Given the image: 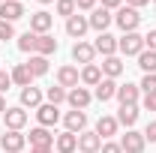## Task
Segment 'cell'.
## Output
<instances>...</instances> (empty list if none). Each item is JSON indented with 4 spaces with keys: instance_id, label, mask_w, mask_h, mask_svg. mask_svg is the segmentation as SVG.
<instances>
[{
    "instance_id": "6da1fadb",
    "label": "cell",
    "mask_w": 156,
    "mask_h": 153,
    "mask_svg": "<svg viewBox=\"0 0 156 153\" xmlns=\"http://www.w3.org/2000/svg\"><path fill=\"white\" fill-rule=\"evenodd\" d=\"M117 51H123L126 57H138L141 51H144V36L141 33H123V36L117 39Z\"/></svg>"
},
{
    "instance_id": "7a4b0ae2",
    "label": "cell",
    "mask_w": 156,
    "mask_h": 153,
    "mask_svg": "<svg viewBox=\"0 0 156 153\" xmlns=\"http://www.w3.org/2000/svg\"><path fill=\"white\" fill-rule=\"evenodd\" d=\"M114 21H117V27H120L123 33H135L138 24H141V15H138V9H132V6H120Z\"/></svg>"
},
{
    "instance_id": "3957f363",
    "label": "cell",
    "mask_w": 156,
    "mask_h": 153,
    "mask_svg": "<svg viewBox=\"0 0 156 153\" xmlns=\"http://www.w3.org/2000/svg\"><path fill=\"white\" fill-rule=\"evenodd\" d=\"M24 144H27V135L15 132V129H6V132L0 135V147H3L6 153H21Z\"/></svg>"
},
{
    "instance_id": "277c9868",
    "label": "cell",
    "mask_w": 156,
    "mask_h": 153,
    "mask_svg": "<svg viewBox=\"0 0 156 153\" xmlns=\"http://www.w3.org/2000/svg\"><path fill=\"white\" fill-rule=\"evenodd\" d=\"M87 21H90V27H93L96 33H105V30H108V24L114 21V15H111V9H105V6H96V9L87 15Z\"/></svg>"
},
{
    "instance_id": "5b68a950",
    "label": "cell",
    "mask_w": 156,
    "mask_h": 153,
    "mask_svg": "<svg viewBox=\"0 0 156 153\" xmlns=\"http://www.w3.org/2000/svg\"><path fill=\"white\" fill-rule=\"evenodd\" d=\"M144 132H135V129H126V135L120 138V147L123 153H144Z\"/></svg>"
},
{
    "instance_id": "8992f818",
    "label": "cell",
    "mask_w": 156,
    "mask_h": 153,
    "mask_svg": "<svg viewBox=\"0 0 156 153\" xmlns=\"http://www.w3.org/2000/svg\"><path fill=\"white\" fill-rule=\"evenodd\" d=\"M51 27H54V15H51V12L39 9V12H33V15H30V30H33L36 36H42V33H48Z\"/></svg>"
},
{
    "instance_id": "52a82bcc",
    "label": "cell",
    "mask_w": 156,
    "mask_h": 153,
    "mask_svg": "<svg viewBox=\"0 0 156 153\" xmlns=\"http://www.w3.org/2000/svg\"><path fill=\"white\" fill-rule=\"evenodd\" d=\"M90 99H93V93H90L87 87H72V90L66 93V102H69L75 111H84V108L90 105Z\"/></svg>"
},
{
    "instance_id": "ba28073f",
    "label": "cell",
    "mask_w": 156,
    "mask_h": 153,
    "mask_svg": "<svg viewBox=\"0 0 156 153\" xmlns=\"http://www.w3.org/2000/svg\"><path fill=\"white\" fill-rule=\"evenodd\" d=\"M3 120H6V129H15V132H21L24 126H27V111L24 108H6L3 111Z\"/></svg>"
},
{
    "instance_id": "9c48e42d",
    "label": "cell",
    "mask_w": 156,
    "mask_h": 153,
    "mask_svg": "<svg viewBox=\"0 0 156 153\" xmlns=\"http://www.w3.org/2000/svg\"><path fill=\"white\" fill-rule=\"evenodd\" d=\"M63 123H66V132H72V135H81L84 129H87V114L84 111H66V117H63Z\"/></svg>"
},
{
    "instance_id": "30bf717a",
    "label": "cell",
    "mask_w": 156,
    "mask_h": 153,
    "mask_svg": "<svg viewBox=\"0 0 156 153\" xmlns=\"http://www.w3.org/2000/svg\"><path fill=\"white\" fill-rule=\"evenodd\" d=\"M87 30H90V21H87V15H78V12H75L72 18H66V33H69L72 39H78V42H81V36H84Z\"/></svg>"
},
{
    "instance_id": "8fae6325",
    "label": "cell",
    "mask_w": 156,
    "mask_h": 153,
    "mask_svg": "<svg viewBox=\"0 0 156 153\" xmlns=\"http://www.w3.org/2000/svg\"><path fill=\"white\" fill-rule=\"evenodd\" d=\"M57 84L63 90H72V87L81 84V72H78L75 66H60L57 69Z\"/></svg>"
},
{
    "instance_id": "7c38bea8",
    "label": "cell",
    "mask_w": 156,
    "mask_h": 153,
    "mask_svg": "<svg viewBox=\"0 0 156 153\" xmlns=\"http://www.w3.org/2000/svg\"><path fill=\"white\" fill-rule=\"evenodd\" d=\"M21 15H24V3L21 0H3L0 3V21H18Z\"/></svg>"
},
{
    "instance_id": "4fadbf2b",
    "label": "cell",
    "mask_w": 156,
    "mask_h": 153,
    "mask_svg": "<svg viewBox=\"0 0 156 153\" xmlns=\"http://www.w3.org/2000/svg\"><path fill=\"white\" fill-rule=\"evenodd\" d=\"M78 150L81 153H99L102 150V138L96 135V129H93V132L84 129V132L78 135Z\"/></svg>"
},
{
    "instance_id": "5bb4252c",
    "label": "cell",
    "mask_w": 156,
    "mask_h": 153,
    "mask_svg": "<svg viewBox=\"0 0 156 153\" xmlns=\"http://www.w3.org/2000/svg\"><path fill=\"white\" fill-rule=\"evenodd\" d=\"M36 120H39V126H54L60 120V111H57V105H51V102H45V105H39L36 108Z\"/></svg>"
},
{
    "instance_id": "9a60e30c",
    "label": "cell",
    "mask_w": 156,
    "mask_h": 153,
    "mask_svg": "<svg viewBox=\"0 0 156 153\" xmlns=\"http://www.w3.org/2000/svg\"><path fill=\"white\" fill-rule=\"evenodd\" d=\"M93 57H96V48L90 42H75L72 45V60L75 63H84L87 66V63H93Z\"/></svg>"
},
{
    "instance_id": "2e32d148",
    "label": "cell",
    "mask_w": 156,
    "mask_h": 153,
    "mask_svg": "<svg viewBox=\"0 0 156 153\" xmlns=\"http://www.w3.org/2000/svg\"><path fill=\"white\" fill-rule=\"evenodd\" d=\"M93 48H96V54H102V57H111V54H117V39L111 33H99L96 42H93Z\"/></svg>"
},
{
    "instance_id": "e0dca14e",
    "label": "cell",
    "mask_w": 156,
    "mask_h": 153,
    "mask_svg": "<svg viewBox=\"0 0 156 153\" xmlns=\"http://www.w3.org/2000/svg\"><path fill=\"white\" fill-rule=\"evenodd\" d=\"M9 75H12V84H18L21 90H24V87H30V84H33V78H36L33 72H30V66H27V63H18Z\"/></svg>"
},
{
    "instance_id": "ac0fdd59",
    "label": "cell",
    "mask_w": 156,
    "mask_h": 153,
    "mask_svg": "<svg viewBox=\"0 0 156 153\" xmlns=\"http://www.w3.org/2000/svg\"><path fill=\"white\" fill-rule=\"evenodd\" d=\"M93 96H96L99 102L114 99V96H117V81H114V78H102V81L96 84V90H93Z\"/></svg>"
},
{
    "instance_id": "d6986e66",
    "label": "cell",
    "mask_w": 156,
    "mask_h": 153,
    "mask_svg": "<svg viewBox=\"0 0 156 153\" xmlns=\"http://www.w3.org/2000/svg\"><path fill=\"white\" fill-rule=\"evenodd\" d=\"M102 78H117V75H123V60L117 57V54H111V57H105L102 60Z\"/></svg>"
},
{
    "instance_id": "ffe728a7",
    "label": "cell",
    "mask_w": 156,
    "mask_h": 153,
    "mask_svg": "<svg viewBox=\"0 0 156 153\" xmlns=\"http://www.w3.org/2000/svg\"><path fill=\"white\" fill-rule=\"evenodd\" d=\"M54 51H57V39L51 36V33H42V36H36V48H33V54L48 57V54H54Z\"/></svg>"
},
{
    "instance_id": "44dd1931",
    "label": "cell",
    "mask_w": 156,
    "mask_h": 153,
    "mask_svg": "<svg viewBox=\"0 0 156 153\" xmlns=\"http://www.w3.org/2000/svg\"><path fill=\"white\" fill-rule=\"evenodd\" d=\"M138 96H141V87H138V84H123V87H117V99H120V105H135Z\"/></svg>"
},
{
    "instance_id": "7402d4cb",
    "label": "cell",
    "mask_w": 156,
    "mask_h": 153,
    "mask_svg": "<svg viewBox=\"0 0 156 153\" xmlns=\"http://www.w3.org/2000/svg\"><path fill=\"white\" fill-rule=\"evenodd\" d=\"M39 105H42V90L33 87V84L24 87L21 90V108H39Z\"/></svg>"
},
{
    "instance_id": "603a6c76",
    "label": "cell",
    "mask_w": 156,
    "mask_h": 153,
    "mask_svg": "<svg viewBox=\"0 0 156 153\" xmlns=\"http://www.w3.org/2000/svg\"><path fill=\"white\" fill-rule=\"evenodd\" d=\"M30 144L33 147H54V135L45 126H36V129H30Z\"/></svg>"
},
{
    "instance_id": "cb8c5ba5",
    "label": "cell",
    "mask_w": 156,
    "mask_h": 153,
    "mask_svg": "<svg viewBox=\"0 0 156 153\" xmlns=\"http://www.w3.org/2000/svg\"><path fill=\"white\" fill-rule=\"evenodd\" d=\"M117 126H120V123H117V117H105V114H102V117H99V123H96V135L105 141V138L117 135Z\"/></svg>"
},
{
    "instance_id": "d4e9b609",
    "label": "cell",
    "mask_w": 156,
    "mask_h": 153,
    "mask_svg": "<svg viewBox=\"0 0 156 153\" xmlns=\"http://www.w3.org/2000/svg\"><path fill=\"white\" fill-rule=\"evenodd\" d=\"M135 120H138V105H120V111H117V123H120V126L132 129Z\"/></svg>"
},
{
    "instance_id": "484cf974",
    "label": "cell",
    "mask_w": 156,
    "mask_h": 153,
    "mask_svg": "<svg viewBox=\"0 0 156 153\" xmlns=\"http://www.w3.org/2000/svg\"><path fill=\"white\" fill-rule=\"evenodd\" d=\"M54 147H57V153H75V150H78V135H72V132L57 135Z\"/></svg>"
},
{
    "instance_id": "4316f807",
    "label": "cell",
    "mask_w": 156,
    "mask_h": 153,
    "mask_svg": "<svg viewBox=\"0 0 156 153\" xmlns=\"http://www.w3.org/2000/svg\"><path fill=\"white\" fill-rule=\"evenodd\" d=\"M99 81H102V69H99L96 63H87V66L81 69V84H87V87H96Z\"/></svg>"
},
{
    "instance_id": "83f0119b",
    "label": "cell",
    "mask_w": 156,
    "mask_h": 153,
    "mask_svg": "<svg viewBox=\"0 0 156 153\" xmlns=\"http://www.w3.org/2000/svg\"><path fill=\"white\" fill-rule=\"evenodd\" d=\"M138 66L144 69V75H150V72L156 75V51H147V48H144V51L138 54Z\"/></svg>"
},
{
    "instance_id": "f1b7e54d",
    "label": "cell",
    "mask_w": 156,
    "mask_h": 153,
    "mask_svg": "<svg viewBox=\"0 0 156 153\" xmlns=\"http://www.w3.org/2000/svg\"><path fill=\"white\" fill-rule=\"evenodd\" d=\"M27 66H30V72L39 78V75H45V72H48V57H42V54H30Z\"/></svg>"
},
{
    "instance_id": "f546056e",
    "label": "cell",
    "mask_w": 156,
    "mask_h": 153,
    "mask_svg": "<svg viewBox=\"0 0 156 153\" xmlns=\"http://www.w3.org/2000/svg\"><path fill=\"white\" fill-rule=\"evenodd\" d=\"M33 48H36V33H33V30L21 33V36H18V51H24V54H33Z\"/></svg>"
},
{
    "instance_id": "4dcf8cb0",
    "label": "cell",
    "mask_w": 156,
    "mask_h": 153,
    "mask_svg": "<svg viewBox=\"0 0 156 153\" xmlns=\"http://www.w3.org/2000/svg\"><path fill=\"white\" fill-rule=\"evenodd\" d=\"M66 93H69V90H63V87L57 84V87H48V93H45V96H48L51 105H60V102H66Z\"/></svg>"
},
{
    "instance_id": "1f68e13d",
    "label": "cell",
    "mask_w": 156,
    "mask_h": 153,
    "mask_svg": "<svg viewBox=\"0 0 156 153\" xmlns=\"http://www.w3.org/2000/svg\"><path fill=\"white\" fill-rule=\"evenodd\" d=\"M57 15L72 18V15H75V0H57Z\"/></svg>"
},
{
    "instance_id": "d6a6232c",
    "label": "cell",
    "mask_w": 156,
    "mask_h": 153,
    "mask_svg": "<svg viewBox=\"0 0 156 153\" xmlns=\"http://www.w3.org/2000/svg\"><path fill=\"white\" fill-rule=\"evenodd\" d=\"M138 87H141L144 93H156V75H153V72H150V75H144V78H141V84H138Z\"/></svg>"
},
{
    "instance_id": "836d02e7",
    "label": "cell",
    "mask_w": 156,
    "mask_h": 153,
    "mask_svg": "<svg viewBox=\"0 0 156 153\" xmlns=\"http://www.w3.org/2000/svg\"><path fill=\"white\" fill-rule=\"evenodd\" d=\"M12 36H15V27H12L9 21H0V39L6 42V39H12Z\"/></svg>"
},
{
    "instance_id": "e575fe53",
    "label": "cell",
    "mask_w": 156,
    "mask_h": 153,
    "mask_svg": "<svg viewBox=\"0 0 156 153\" xmlns=\"http://www.w3.org/2000/svg\"><path fill=\"white\" fill-rule=\"evenodd\" d=\"M99 153H123V147H120V141H102Z\"/></svg>"
},
{
    "instance_id": "d590c367",
    "label": "cell",
    "mask_w": 156,
    "mask_h": 153,
    "mask_svg": "<svg viewBox=\"0 0 156 153\" xmlns=\"http://www.w3.org/2000/svg\"><path fill=\"white\" fill-rule=\"evenodd\" d=\"M144 141L156 144V120H150V123H147V129H144Z\"/></svg>"
},
{
    "instance_id": "8d00e7d4",
    "label": "cell",
    "mask_w": 156,
    "mask_h": 153,
    "mask_svg": "<svg viewBox=\"0 0 156 153\" xmlns=\"http://www.w3.org/2000/svg\"><path fill=\"white\" fill-rule=\"evenodd\" d=\"M75 9H81V12H93V9H96V0H75Z\"/></svg>"
},
{
    "instance_id": "74e56055",
    "label": "cell",
    "mask_w": 156,
    "mask_h": 153,
    "mask_svg": "<svg viewBox=\"0 0 156 153\" xmlns=\"http://www.w3.org/2000/svg\"><path fill=\"white\" fill-rule=\"evenodd\" d=\"M9 84H12V75L0 69V93H6V90H9Z\"/></svg>"
},
{
    "instance_id": "f35d334b",
    "label": "cell",
    "mask_w": 156,
    "mask_h": 153,
    "mask_svg": "<svg viewBox=\"0 0 156 153\" xmlns=\"http://www.w3.org/2000/svg\"><path fill=\"white\" fill-rule=\"evenodd\" d=\"M144 48H147V51H156V30H150V33L144 36Z\"/></svg>"
},
{
    "instance_id": "ab89813d",
    "label": "cell",
    "mask_w": 156,
    "mask_h": 153,
    "mask_svg": "<svg viewBox=\"0 0 156 153\" xmlns=\"http://www.w3.org/2000/svg\"><path fill=\"white\" fill-rule=\"evenodd\" d=\"M144 108L147 111H156V93H144Z\"/></svg>"
},
{
    "instance_id": "60d3db41",
    "label": "cell",
    "mask_w": 156,
    "mask_h": 153,
    "mask_svg": "<svg viewBox=\"0 0 156 153\" xmlns=\"http://www.w3.org/2000/svg\"><path fill=\"white\" fill-rule=\"evenodd\" d=\"M99 3H102L105 9H120V3H123V0H99Z\"/></svg>"
},
{
    "instance_id": "b9f144b4",
    "label": "cell",
    "mask_w": 156,
    "mask_h": 153,
    "mask_svg": "<svg viewBox=\"0 0 156 153\" xmlns=\"http://www.w3.org/2000/svg\"><path fill=\"white\" fill-rule=\"evenodd\" d=\"M150 0H126V6H132V9H141V6H147Z\"/></svg>"
},
{
    "instance_id": "7bdbcfd3",
    "label": "cell",
    "mask_w": 156,
    "mask_h": 153,
    "mask_svg": "<svg viewBox=\"0 0 156 153\" xmlns=\"http://www.w3.org/2000/svg\"><path fill=\"white\" fill-rule=\"evenodd\" d=\"M30 153H51V147H30Z\"/></svg>"
},
{
    "instance_id": "ee69618b",
    "label": "cell",
    "mask_w": 156,
    "mask_h": 153,
    "mask_svg": "<svg viewBox=\"0 0 156 153\" xmlns=\"http://www.w3.org/2000/svg\"><path fill=\"white\" fill-rule=\"evenodd\" d=\"M6 111V99H3V93H0V114Z\"/></svg>"
},
{
    "instance_id": "f6af8a7d",
    "label": "cell",
    "mask_w": 156,
    "mask_h": 153,
    "mask_svg": "<svg viewBox=\"0 0 156 153\" xmlns=\"http://www.w3.org/2000/svg\"><path fill=\"white\" fill-rule=\"evenodd\" d=\"M36 3H57V0H36Z\"/></svg>"
},
{
    "instance_id": "bcb514c9",
    "label": "cell",
    "mask_w": 156,
    "mask_h": 153,
    "mask_svg": "<svg viewBox=\"0 0 156 153\" xmlns=\"http://www.w3.org/2000/svg\"><path fill=\"white\" fill-rule=\"evenodd\" d=\"M150 3H156V0H150Z\"/></svg>"
},
{
    "instance_id": "7dc6e473",
    "label": "cell",
    "mask_w": 156,
    "mask_h": 153,
    "mask_svg": "<svg viewBox=\"0 0 156 153\" xmlns=\"http://www.w3.org/2000/svg\"><path fill=\"white\" fill-rule=\"evenodd\" d=\"M0 135H3V129H0Z\"/></svg>"
},
{
    "instance_id": "c3c4849f",
    "label": "cell",
    "mask_w": 156,
    "mask_h": 153,
    "mask_svg": "<svg viewBox=\"0 0 156 153\" xmlns=\"http://www.w3.org/2000/svg\"><path fill=\"white\" fill-rule=\"evenodd\" d=\"M0 3H3V0H0Z\"/></svg>"
}]
</instances>
